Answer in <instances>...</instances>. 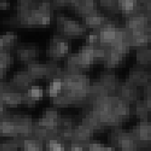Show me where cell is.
<instances>
[{
  "mask_svg": "<svg viewBox=\"0 0 151 151\" xmlns=\"http://www.w3.org/2000/svg\"><path fill=\"white\" fill-rule=\"evenodd\" d=\"M23 151H43L42 140L26 139L23 142Z\"/></svg>",
  "mask_w": 151,
  "mask_h": 151,
  "instance_id": "cell-14",
  "label": "cell"
},
{
  "mask_svg": "<svg viewBox=\"0 0 151 151\" xmlns=\"http://www.w3.org/2000/svg\"><path fill=\"white\" fill-rule=\"evenodd\" d=\"M102 146L100 143H88V150L87 151H102Z\"/></svg>",
  "mask_w": 151,
  "mask_h": 151,
  "instance_id": "cell-22",
  "label": "cell"
},
{
  "mask_svg": "<svg viewBox=\"0 0 151 151\" xmlns=\"http://www.w3.org/2000/svg\"><path fill=\"white\" fill-rule=\"evenodd\" d=\"M93 131L88 128L87 126L81 124L73 130V141H75V145L80 146L81 144H88L90 143V139L92 136Z\"/></svg>",
  "mask_w": 151,
  "mask_h": 151,
  "instance_id": "cell-1",
  "label": "cell"
},
{
  "mask_svg": "<svg viewBox=\"0 0 151 151\" xmlns=\"http://www.w3.org/2000/svg\"><path fill=\"white\" fill-rule=\"evenodd\" d=\"M71 151H83V148H82V147H80V146L74 145V146H73V147H72Z\"/></svg>",
  "mask_w": 151,
  "mask_h": 151,
  "instance_id": "cell-25",
  "label": "cell"
},
{
  "mask_svg": "<svg viewBox=\"0 0 151 151\" xmlns=\"http://www.w3.org/2000/svg\"><path fill=\"white\" fill-rule=\"evenodd\" d=\"M3 103L10 106H16L23 102V95L21 93L9 91L8 92L5 93L2 97Z\"/></svg>",
  "mask_w": 151,
  "mask_h": 151,
  "instance_id": "cell-11",
  "label": "cell"
},
{
  "mask_svg": "<svg viewBox=\"0 0 151 151\" xmlns=\"http://www.w3.org/2000/svg\"><path fill=\"white\" fill-rule=\"evenodd\" d=\"M149 111V109H147V107L144 104L143 101H139L137 103L136 106V114L137 117L140 119H146L147 117V113Z\"/></svg>",
  "mask_w": 151,
  "mask_h": 151,
  "instance_id": "cell-17",
  "label": "cell"
},
{
  "mask_svg": "<svg viewBox=\"0 0 151 151\" xmlns=\"http://www.w3.org/2000/svg\"><path fill=\"white\" fill-rule=\"evenodd\" d=\"M138 98V91L136 86L130 82H125L120 86V99L126 102L135 101Z\"/></svg>",
  "mask_w": 151,
  "mask_h": 151,
  "instance_id": "cell-4",
  "label": "cell"
},
{
  "mask_svg": "<svg viewBox=\"0 0 151 151\" xmlns=\"http://www.w3.org/2000/svg\"><path fill=\"white\" fill-rule=\"evenodd\" d=\"M27 73H28L32 78H41L46 76V67L45 65H42L40 63H36L34 62H31L27 68Z\"/></svg>",
  "mask_w": 151,
  "mask_h": 151,
  "instance_id": "cell-8",
  "label": "cell"
},
{
  "mask_svg": "<svg viewBox=\"0 0 151 151\" xmlns=\"http://www.w3.org/2000/svg\"><path fill=\"white\" fill-rule=\"evenodd\" d=\"M26 95L28 96V97L32 100H34L35 101H38L40 98L43 97L44 95V91L42 89H40L38 87H33L31 89L28 90V91H27Z\"/></svg>",
  "mask_w": 151,
  "mask_h": 151,
  "instance_id": "cell-20",
  "label": "cell"
},
{
  "mask_svg": "<svg viewBox=\"0 0 151 151\" xmlns=\"http://www.w3.org/2000/svg\"><path fill=\"white\" fill-rule=\"evenodd\" d=\"M137 60L140 64H147L150 60V52L148 49H140L137 53Z\"/></svg>",
  "mask_w": 151,
  "mask_h": 151,
  "instance_id": "cell-16",
  "label": "cell"
},
{
  "mask_svg": "<svg viewBox=\"0 0 151 151\" xmlns=\"http://www.w3.org/2000/svg\"><path fill=\"white\" fill-rule=\"evenodd\" d=\"M113 112L119 117L121 119H124L129 117L130 114V108L128 102L122 101L121 99L119 100V101L113 107L112 109Z\"/></svg>",
  "mask_w": 151,
  "mask_h": 151,
  "instance_id": "cell-10",
  "label": "cell"
},
{
  "mask_svg": "<svg viewBox=\"0 0 151 151\" xmlns=\"http://www.w3.org/2000/svg\"><path fill=\"white\" fill-rule=\"evenodd\" d=\"M129 82H130L135 86H138L147 84L149 77L145 73L144 70L141 69V68H134L129 73Z\"/></svg>",
  "mask_w": 151,
  "mask_h": 151,
  "instance_id": "cell-6",
  "label": "cell"
},
{
  "mask_svg": "<svg viewBox=\"0 0 151 151\" xmlns=\"http://www.w3.org/2000/svg\"><path fill=\"white\" fill-rule=\"evenodd\" d=\"M102 151H114V148L111 147H103Z\"/></svg>",
  "mask_w": 151,
  "mask_h": 151,
  "instance_id": "cell-27",
  "label": "cell"
},
{
  "mask_svg": "<svg viewBox=\"0 0 151 151\" xmlns=\"http://www.w3.org/2000/svg\"><path fill=\"white\" fill-rule=\"evenodd\" d=\"M3 101H0V118L2 116V113L4 111V105H3Z\"/></svg>",
  "mask_w": 151,
  "mask_h": 151,
  "instance_id": "cell-26",
  "label": "cell"
},
{
  "mask_svg": "<svg viewBox=\"0 0 151 151\" xmlns=\"http://www.w3.org/2000/svg\"><path fill=\"white\" fill-rule=\"evenodd\" d=\"M8 7H9V4L6 0H1V1H0V9L5 10V9H7Z\"/></svg>",
  "mask_w": 151,
  "mask_h": 151,
  "instance_id": "cell-24",
  "label": "cell"
},
{
  "mask_svg": "<svg viewBox=\"0 0 151 151\" xmlns=\"http://www.w3.org/2000/svg\"><path fill=\"white\" fill-rule=\"evenodd\" d=\"M12 120L14 122V125L16 127L17 134L22 136H27L33 131V124L30 119L24 118V117H16Z\"/></svg>",
  "mask_w": 151,
  "mask_h": 151,
  "instance_id": "cell-2",
  "label": "cell"
},
{
  "mask_svg": "<svg viewBox=\"0 0 151 151\" xmlns=\"http://www.w3.org/2000/svg\"><path fill=\"white\" fill-rule=\"evenodd\" d=\"M0 134L6 136H17L16 127L11 119H2L0 121Z\"/></svg>",
  "mask_w": 151,
  "mask_h": 151,
  "instance_id": "cell-13",
  "label": "cell"
},
{
  "mask_svg": "<svg viewBox=\"0 0 151 151\" xmlns=\"http://www.w3.org/2000/svg\"><path fill=\"white\" fill-rule=\"evenodd\" d=\"M63 30L66 35L75 37L81 35L82 33H84L86 31V27L82 26L81 24H78L75 21L66 18L63 24Z\"/></svg>",
  "mask_w": 151,
  "mask_h": 151,
  "instance_id": "cell-3",
  "label": "cell"
},
{
  "mask_svg": "<svg viewBox=\"0 0 151 151\" xmlns=\"http://www.w3.org/2000/svg\"><path fill=\"white\" fill-rule=\"evenodd\" d=\"M50 151H65L63 146L56 139H51L49 141Z\"/></svg>",
  "mask_w": 151,
  "mask_h": 151,
  "instance_id": "cell-21",
  "label": "cell"
},
{
  "mask_svg": "<svg viewBox=\"0 0 151 151\" xmlns=\"http://www.w3.org/2000/svg\"><path fill=\"white\" fill-rule=\"evenodd\" d=\"M50 23H51V18L49 16H45V17H42V18H41V24L46 25V24H49Z\"/></svg>",
  "mask_w": 151,
  "mask_h": 151,
  "instance_id": "cell-23",
  "label": "cell"
},
{
  "mask_svg": "<svg viewBox=\"0 0 151 151\" xmlns=\"http://www.w3.org/2000/svg\"><path fill=\"white\" fill-rule=\"evenodd\" d=\"M100 82L102 84V86L105 88V90L108 92L115 91V89L118 87L116 77L111 73L102 74L101 77V81Z\"/></svg>",
  "mask_w": 151,
  "mask_h": 151,
  "instance_id": "cell-12",
  "label": "cell"
},
{
  "mask_svg": "<svg viewBox=\"0 0 151 151\" xmlns=\"http://www.w3.org/2000/svg\"><path fill=\"white\" fill-rule=\"evenodd\" d=\"M52 103H53L54 105H57V106H66L68 104H71L72 101L69 98V96H68L66 93H63L61 96L57 95L55 97H53Z\"/></svg>",
  "mask_w": 151,
  "mask_h": 151,
  "instance_id": "cell-19",
  "label": "cell"
},
{
  "mask_svg": "<svg viewBox=\"0 0 151 151\" xmlns=\"http://www.w3.org/2000/svg\"><path fill=\"white\" fill-rule=\"evenodd\" d=\"M134 139L139 141H149L150 140V125L147 120L141 121L139 124L135 127L134 133L132 134Z\"/></svg>",
  "mask_w": 151,
  "mask_h": 151,
  "instance_id": "cell-5",
  "label": "cell"
},
{
  "mask_svg": "<svg viewBox=\"0 0 151 151\" xmlns=\"http://www.w3.org/2000/svg\"><path fill=\"white\" fill-rule=\"evenodd\" d=\"M63 89V81H52L49 86V95L50 97L53 98L58 95V91Z\"/></svg>",
  "mask_w": 151,
  "mask_h": 151,
  "instance_id": "cell-18",
  "label": "cell"
},
{
  "mask_svg": "<svg viewBox=\"0 0 151 151\" xmlns=\"http://www.w3.org/2000/svg\"><path fill=\"white\" fill-rule=\"evenodd\" d=\"M19 59L23 62H33L36 56V51L34 48H22L18 52Z\"/></svg>",
  "mask_w": 151,
  "mask_h": 151,
  "instance_id": "cell-15",
  "label": "cell"
},
{
  "mask_svg": "<svg viewBox=\"0 0 151 151\" xmlns=\"http://www.w3.org/2000/svg\"><path fill=\"white\" fill-rule=\"evenodd\" d=\"M34 81V78H32L27 73H19L15 74L13 78V82L17 88L19 89H25L29 86V84Z\"/></svg>",
  "mask_w": 151,
  "mask_h": 151,
  "instance_id": "cell-9",
  "label": "cell"
},
{
  "mask_svg": "<svg viewBox=\"0 0 151 151\" xmlns=\"http://www.w3.org/2000/svg\"><path fill=\"white\" fill-rule=\"evenodd\" d=\"M108 93L109 92L105 90V88L102 86L101 82H95L92 85H90L88 96L91 97L94 101H96L107 97Z\"/></svg>",
  "mask_w": 151,
  "mask_h": 151,
  "instance_id": "cell-7",
  "label": "cell"
}]
</instances>
